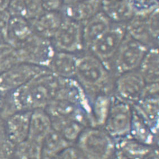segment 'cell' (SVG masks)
<instances>
[{
    "instance_id": "4dcf8cb0",
    "label": "cell",
    "mask_w": 159,
    "mask_h": 159,
    "mask_svg": "<svg viewBox=\"0 0 159 159\" xmlns=\"http://www.w3.org/2000/svg\"><path fill=\"white\" fill-rule=\"evenodd\" d=\"M136 13L150 12L159 7V0H127Z\"/></svg>"
},
{
    "instance_id": "74e56055",
    "label": "cell",
    "mask_w": 159,
    "mask_h": 159,
    "mask_svg": "<svg viewBox=\"0 0 159 159\" xmlns=\"http://www.w3.org/2000/svg\"><path fill=\"white\" fill-rule=\"evenodd\" d=\"M83 0H62L63 5H71L74 3L79 2Z\"/></svg>"
},
{
    "instance_id": "8d00e7d4",
    "label": "cell",
    "mask_w": 159,
    "mask_h": 159,
    "mask_svg": "<svg viewBox=\"0 0 159 159\" xmlns=\"http://www.w3.org/2000/svg\"><path fill=\"white\" fill-rule=\"evenodd\" d=\"M5 101V94H3L0 91V116L3 111Z\"/></svg>"
},
{
    "instance_id": "6da1fadb",
    "label": "cell",
    "mask_w": 159,
    "mask_h": 159,
    "mask_svg": "<svg viewBox=\"0 0 159 159\" xmlns=\"http://www.w3.org/2000/svg\"><path fill=\"white\" fill-rule=\"evenodd\" d=\"M61 80V78L48 70L20 88L5 94V105L2 114L4 112L6 118L16 111L45 109L56 98Z\"/></svg>"
},
{
    "instance_id": "277c9868",
    "label": "cell",
    "mask_w": 159,
    "mask_h": 159,
    "mask_svg": "<svg viewBox=\"0 0 159 159\" xmlns=\"http://www.w3.org/2000/svg\"><path fill=\"white\" fill-rule=\"evenodd\" d=\"M149 48L127 33L111 62L110 70L115 77L137 70Z\"/></svg>"
},
{
    "instance_id": "ba28073f",
    "label": "cell",
    "mask_w": 159,
    "mask_h": 159,
    "mask_svg": "<svg viewBox=\"0 0 159 159\" xmlns=\"http://www.w3.org/2000/svg\"><path fill=\"white\" fill-rule=\"evenodd\" d=\"M48 70L44 66L19 62L0 74V91L10 93Z\"/></svg>"
},
{
    "instance_id": "d590c367",
    "label": "cell",
    "mask_w": 159,
    "mask_h": 159,
    "mask_svg": "<svg viewBox=\"0 0 159 159\" xmlns=\"http://www.w3.org/2000/svg\"><path fill=\"white\" fill-rule=\"evenodd\" d=\"M10 0H0V12L6 11L9 7Z\"/></svg>"
},
{
    "instance_id": "8992f818",
    "label": "cell",
    "mask_w": 159,
    "mask_h": 159,
    "mask_svg": "<svg viewBox=\"0 0 159 159\" xmlns=\"http://www.w3.org/2000/svg\"><path fill=\"white\" fill-rule=\"evenodd\" d=\"M133 112L131 104L113 95L109 115L102 128L115 139L129 136Z\"/></svg>"
},
{
    "instance_id": "3957f363",
    "label": "cell",
    "mask_w": 159,
    "mask_h": 159,
    "mask_svg": "<svg viewBox=\"0 0 159 159\" xmlns=\"http://www.w3.org/2000/svg\"><path fill=\"white\" fill-rule=\"evenodd\" d=\"M75 145L85 159H111L116 152L115 139L101 127H86Z\"/></svg>"
},
{
    "instance_id": "44dd1931",
    "label": "cell",
    "mask_w": 159,
    "mask_h": 159,
    "mask_svg": "<svg viewBox=\"0 0 159 159\" xmlns=\"http://www.w3.org/2000/svg\"><path fill=\"white\" fill-rule=\"evenodd\" d=\"M133 108L158 134L159 131V97L142 98L132 105Z\"/></svg>"
},
{
    "instance_id": "ab89813d",
    "label": "cell",
    "mask_w": 159,
    "mask_h": 159,
    "mask_svg": "<svg viewBox=\"0 0 159 159\" xmlns=\"http://www.w3.org/2000/svg\"><path fill=\"white\" fill-rule=\"evenodd\" d=\"M4 31L0 28V43L1 42H5V39H4Z\"/></svg>"
},
{
    "instance_id": "f546056e",
    "label": "cell",
    "mask_w": 159,
    "mask_h": 159,
    "mask_svg": "<svg viewBox=\"0 0 159 159\" xmlns=\"http://www.w3.org/2000/svg\"><path fill=\"white\" fill-rule=\"evenodd\" d=\"M159 9L157 7L151 11L148 16V27L151 37L154 43L159 46Z\"/></svg>"
},
{
    "instance_id": "ffe728a7",
    "label": "cell",
    "mask_w": 159,
    "mask_h": 159,
    "mask_svg": "<svg viewBox=\"0 0 159 159\" xmlns=\"http://www.w3.org/2000/svg\"><path fill=\"white\" fill-rule=\"evenodd\" d=\"M52 129V121L44 109L32 111L27 139L42 144L44 139Z\"/></svg>"
},
{
    "instance_id": "30bf717a",
    "label": "cell",
    "mask_w": 159,
    "mask_h": 159,
    "mask_svg": "<svg viewBox=\"0 0 159 159\" xmlns=\"http://www.w3.org/2000/svg\"><path fill=\"white\" fill-rule=\"evenodd\" d=\"M146 84L138 70L124 73L115 77L113 95L133 105L141 99Z\"/></svg>"
},
{
    "instance_id": "52a82bcc",
    "label": "cell",
    "mask_w": 159,
    "mask_h": 159,
    "mask_svg": "<svg viewBox=\"0 0 159 159\" xmlns=\"http://www.w3.org/2000/svg\"><path fill=\"white\" fill-rule=\"evenodd\" d=\"M15 50L21 62L46 68L56 51L51 40L42 38L34 32Z\"/></svg>"
},
{
    "instance_id": "484cf974",
    "label": "cell",
    "mask_w": 159,
    "mask_h": 159,
    "mask_svg": "<svg viewBox=\"0 0 159 159\" xmlns=\"http://www.w3.org/2000/svg\"><path fill=\"white\" fill-rule=\"evenodd\" d=\"M73 144L52 128L42 143V159H51Z\"/></svg>"
},
{
    "instance_id": "ac0fdd59",
    "label": "cell",
    "mask_w": 159,
    "mask_h": 159,
    "mask_svg": "<svg viewBox=\"0 0 159 159\" xmlns=\"http://www.w3.org/2000/svg\"><path fill=\"white\" fill-rule=\"evenodd\" d=\"M101 11L114 23L126 24L135 14L127 0H102Z\"/></svg>"
},
{
    "instance_id": "7c38bea8",
    "label": "cell",
    "mask_w": 159,
    "mask_h": 159,
    "mask_svg": "<svg viewBox=\"0 0 159 159\" xmlns=\"http://www.w3.org/2000/svg\"><path fill=\"white\" fill-rule=\"evenodd\" d=\"M32 111H19L6 117L4 120L6 136L14 146L27 139Z\"/></svg>"
},
{
    "instance_id": "e0dca14e",
    "label": "cell",
    "mask_w": 159,
    "mask_h": 159,
    "mask_svg": "<svg viewBox=\"0 0 159 159\" xmlns=\"http://www.w3.org/2000/svg\"><path fill=\"white\" fill-rule=\"evenodd\" d=\"M33 33L27 19L19 16H11L5 32V42L16 48Z\"/></svg>"
},
{
    "instance_id": "1f68e13d",
    "label": "cell",
    "mask_w": 159,
    "mask_h": 159,
    "mask_svg": "<svg viewBox=\"0 0 159 159\" xmlns=\"http://www.w3.org/2000/svg\"><path fill=\"white\" fill-rule=\"evenodd\" d=\"M25 7L26 16L28 20L37 17L44 11L42 9L41 0H23Z\"/></svg>"
},
{
    "instance_id": "83f0119b",
    "label": "cell",
    "mask_w": 159,
    "mask_h": 159,
    "mask_svg": "<svg viewBox=\"0 0 159 159\" xmlns=\"http://www.w3.org/2000/svg\"><path fill=\"white\" fill-rule=\"evenodd\" d=\"M14 155L16 159H42V144L27 139L15 146Z\"/></svg>"
},
{
    "instance_id": "d6986e66",
    "label": "cell",
    "mask_w": 159,
    "mask_h": 159,
    "mask_svg": "<svg viewBox=\"0 0 159 159\" xmlns=\"http://www.w3.org/2000/svg\"><path fill=\"white\" fill-rule=\"evenodd\" d=\"M150 12L134 14L125 24L126 32L133 39L149 48L158 47L159 46L152 41L148 30V16Z\"/></svg>"
},
{
    "instance_id": "7402d4cb",
    "label": "cell",
    "mask_w": 159,
    "mask_h": 159,
    "mask_svg": "<svg viewBox=\"0 0 159 159\" xmlns=\"http://www.w3.org/2000/svg\"><path fill=\"white\" fill-rule=\"evenodd\" d=\"M133 118L129 136L136 141L150 146H156L158 142V134L148 123L133 108Z\"/></svg>"
},
{
    "instance_id": "5b68a950",
    "label": "cell",
    "mask_w": 159,
    "mask_h": 159,
    "mask_svg": "<svg viewBox=\"0 0 159 159\" xmlns=\"http://www.w3.org/2000/svg\"><path fill=\"white\" fill-rule=\"evenodd\" d=\"M125 24L114 23L87 51L100 60L110 69V66L126 35Z\"/></svg>"
},
{
    "instance_id": "f35d334b",
    "label": "cell",
    "mask_w": 159,
    "mask_h": 159,
    "mask_svg": "<svg viewBox=\"0 0 159 159\" xmlns=\"http://www.w3.org/2000/svg\"><path fill=\"white\" fill-rule=\"evenodd\" d=\"M111 159H130L129 157H127L126 156L121 155L120 153L116 152L115 155L112 157Z\"/></svg>"
},
{
    "instance_id": "e575fe53",
    "label": "cell",
    "mask_w": 159,
    "mask_h": 159,
    "mask_svg": "<svg viewBox=\"0 0 159 159\" xmlns=\"http://www.w3.org/2000/svg\"><path fill=\"white\" fill-rule=\"evenodd\" d=\"M143 159H159V151L157 148H153L150 153L148 154Z\"/></svg>"
},
{
    "instance_id": "836d02e7",
    "label": "cell",
    "mask_w": 159,
    "mask_h": 159,
    "mask_svg": "<svg viewBox=\"0 0 159 159\" xmlns=\"http://www.w3.org/2000/svg\"><path fill=\"white\" fill-rule=\"evenodd\" d=\"M44 11L59 12L63 5L62 0H41Z\"/></svg>"
},
{
    "instance_id": "9c48e42d",
    "label": "cell",
    "mask_w": 159,
    "mask_h": 159,
    "mask_svg": "<svg viewBox=\"0 0 159 159\" xmlns=\"http://www.w3.org/2000/svg\"><path fill=\"white\" fill-rule=\"evenodd\" d=\"M56 51L80 53L83 50L82 24L63 17L62 22L51 40Z\"/></svg>"
},
{
    "instance_id": "d6a6232c",
    "label": "cell",
    "mask_w": 159,
    "mask_h": 159,
    "mask_svg": "<svg viewBox=\"0 0 159 159\" xmlns=\"http://www.w3.org/2000/svg\"><path fill=\"white\" fill-rule=\"evenodd\" d=\"M50 159H85V158L76 146L71 145Z\"/></svg>"
},
{
    "instance_id": "7a4b0ae2",
    "label": "cell",
    "mask_w": 159,
    "mask_h": 159,
    "mask_svg": "<svg viewBox=\"0 0 159 159\" xmlns=\"http://www.w3.org/2000/svg\"><path fill=\"white\" fill-rule=\"evenodd\" d=\"M115 75L100 60L88 51L78 54L74 79L91 98L103 93L113 94Z\"/></svg>"
},
{
    "instance_id": "5bb4252c",
    "label": "cell",
    "mask_w": 159,
    "mask_h": 159,
    "mask_svg": "<svg viewBox=\"0 0 159 159\" xmlns=\"http://www.w3.org/2000/svg\"><path fill=\"white\" fill-rule=\"evenodd\" d=\"M102 0H83L71 5H63L61 14L64 18L82 24L101 11Z\"/></svg>"
},
{
    "instance_id": "8fae6325",
    "label": "cell",
    "mask_w": 159,
    "mask_h": 159,
    "mask_svg": "<svg viewBox=\"0 0 159 159\" xmlns=\"http://www.w3.org/2000/svg\"><path fill=\"white\" fill-rule=\"evenodd\" d=\"M44 110L52 121L74 119L80 121L87 127L90 126L88 116L79 104L72 101L56 98L47 105Z\"/></svg>"
},
{
    "instance_id": "d4e9b609",
    "label": "cell",
    "mask_w": 159,
    "mask_h": 159,
    "mask_svg": "<svg viewBox=\"0 0 159 159\" xmlns=\"http://www.w3.org/2000/svg\"><path fill=\"white\" fill-rule=\"evenodd\" d=\"M146 83L159 82V47H151L138 68Z\"/></svg>"
},
{
    "instance_id": "603a6c76",
    "label": "cell",
    "mask_w": 159,
    "mask_h": 159,
    "mask_svg": "<svg viewBox=\"0 0 159 159\" xmlns=\"http://www.w3.org/2000/svg\"><path fill=\"white\" fill-rule=\"evenodd\" d=\"M116 152L132 159H143L156 146L142 143L129 136L115 139Z\"/></svg>"
},
{
    "instance_id": "9a60e30c",
    "label": "cell",
    "mask_w": 159,
    "mask_h": 159,
    "mask_svg": "<svg viewBox=\"0 0 159 159\" xmlns=\"http://www.w3.org/2000/svg\"><path fill=\"white\" fill-rule=\"evenodd\" d=\"M112 22L100 11L82 24L83 41L85 51L106 32Z\"/></svg>"
},
{
    "instance_id": "4fadbf2b",
    "label": "cell",
    "mask_w": 159,
    "mask_h": 159,
    "mask_svg": "<svg viewBox=\"0 0 159 159\" xmlns=\"http://www.w3.org/2000/svg\"><path fill=\"white\" fill-rule=\"evenodd\" d=\"M78 54L55 51L47 68L51 73L64 79L74 78Z\"/></svg>"
},
{
    "instance_id": "f1b7e54d",
    "label": "cell",
    "mask_w": 159,
    "mask_h": 159,
    "mask_svg": "<svg viewBox=\"0 0 159 159\" xmlns=\"http://www.w3.org/2000/svg\"><path fill=\"white\" fill-rule=\"evenodd\" d=\"M15 146L6 136L3 118L0 116V159H9L14 155Z\"/></svg>"
},
{
    "instance_id": "2e32d148",
    "label": "cell",
    "mask_w": 159,
    "mask_h": 159,
    "mask_svg": "<svg viewBox=\"0 0 159 159\" xmlns=\"http://www.w3.org/2000/svg\"><path fill=\"white\" fill-rule=\"evenodd\" d=\"M63 16L59 12L43 11L29 20L33 32L42 38L51 40L62 22Z\"/></svg>"
},
{
    "instance_id": "4316f807",
    "label": "cell",
    "mask_w": 159,
    "mask_h": 159,
    "mask_svg": "<svg viewBox=\"0 0 159 159\" xmlns=\"http://www.w3.org/2000/svg\"><path fill=\"white\" fill-rule=\"evenodd\" d=\"M52 128L72 144H75L83 131L87 127L80 121L74 119L52 121Z\"/></svg>"
},
{
    "instance_id": "cb8c5ba5",
    "label": "cell",
    "mask_w": 159,
    "mask_h": 159,
    "mask_svg": "<svg viewBox=\"0 0 159 159\" xmlns=\"http://www.w3.org/2000/svg\"><path fill=\"white\" fill-rule=\"evenodd\" d=\"M113 94L103 93L96 96L91 100V126L102 128L112 103Z\"/></svg>"
}]
</instances>
